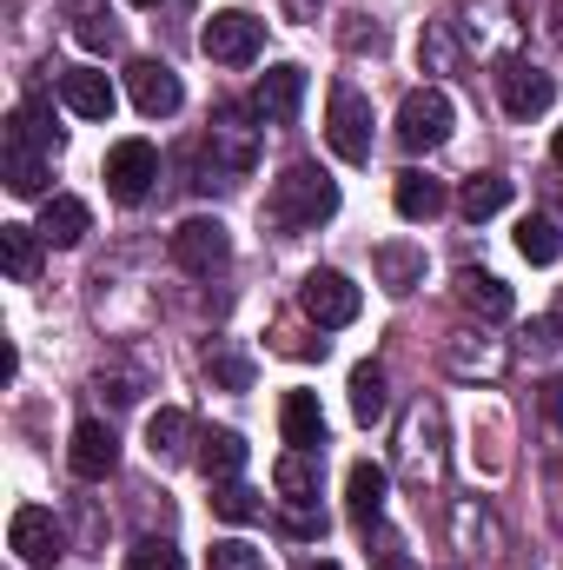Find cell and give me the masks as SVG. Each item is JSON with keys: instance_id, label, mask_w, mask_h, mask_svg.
I'll list each match as a JSON object with an SVG mask.
<instances>
[{"instance_id": "4dcf8cb0", "label": "cell", "mask_w": 563, "mask_h": 570, "mask_svg": "<svg viewBox=\"0 0 563 570\" xmlns=\"http://www.w3.org/2000/svg\"><path fill=\"white\" fill-rule=\"evenodd\" d=\"M418 67H424V73H464V47H457L451 20H424V33H418Z\"/></svg>"}, {"instance_id": "ee69618b", "label": "cell", "mask_w": 563, "mask_h": 570, "mask_svg": "<svg viewBox=\"0 0 563 570\" xmlns=\"http://www.w3.org/2000/svg\"><path fill=\"white\" fill-rule=\"evenodd\" d=\"M544 33H551V47L563 53V0H551V20H544Z\"/></svg>"}, {"instance_id": "30bf717a", "label": "cell", "mask_w": 563, "mask_h": 570, "mask_svg": "<svg viewBox=\"0 0 563 570\" xmlns=\"http://www.w3.org/2000/svg\"><path fill=\"white\" fill-rule=\"evenodd\" d=\"M206 153H213V173H233V179L259 166V127L246 120V107H219V114H213Z\"/></svg>"}, {"instance_id": "d590c367", "label": "cell", "mask_w": 563, "mask_h": 570, "mask_svg": "<svg viewBox=\"0 0 563 570\" xmlns=\"http://www.w3.org/2000/svg\"><path fill=\"white\" fill-rule=\"evenodd\" d=\"M7 127H13V134H27V140H33V146H47L53 159H60V146H67V134L53 127V107H47V100H20Z\"/></svg>"}, {"instance_id": "ab89813d", "label": "cell", "mask_w": 563, "mask_h": 570, "mask_svg": "<svg viewBox=\"0 0 563 570\" xmlns=\"http://www.w3.org/2000/svg\"><path fill=\"white\" fill-rule=\"evenodd\" d=\"M557 345H563V318H557V312L531 318V325H524V338H517V352H557Z\"/></svg>"}, {"instance_id": "f35d334b", "label": "cell", "mask_w": 563, "mask_h": 570, "mask_svg": "<svg viewBox=\"0 0 563 570\" xmlns=\"http://www.w3.org/2000/svg\"><path fill=\"white\" fill-rule=\"evenodd\" d=\"M206 570H266V558H259V551H253L246 538H226V544H213Z\"/></svg>"}, {"instance_id": "836d02e7", "label": "cell", "mask_w": 563, "mask_h": 570, "mask_svg": "<svg viewBox=\"0 0 563 570\" xmlns=\"http://www.w3.org/2000/svg\"><path fill=\"white\" fill-rule=\"evenodd\" d=\"M206 379L226 385V392H246V385H253V358H246L233 338H213V345H206Z\"/></svg>"}, {"instance_id": "1f68e13d", "label": "cell", "mask_w": 563, "mask_h": 570, "mask_svg": "<svg viewBox=\"0 0 563 570\" xmlns=\"http://www.w3.org/2000/svg\"><path fill=\"white\" fill-rule=\"evenodd\" d=\"M457 206H464V219H491V213L511 206V179L504 173H471L464 193H457Z\"/></svg>"}, {"instance_id": "2e32d148", "label": "cell", "mask_w": 563, "mask_h": 570, "mask_svg": "<svg viewBox=\"0 0 563 570\" xmlns=\"http://www.w3.org/2000/svg\"><path fill=\"white\" fill-rule=\"evenodd\" d=\"M47 179H53V153L7 127V193H20V199H47Z\"/></svg>"}, {"instance_id": "3957f363", "label": "cell", "mask_w": 563, "mask_h": 570, "mask_svg": "<svg viewBox=\"0 0 563 570\" xmlns=\"http://www.w3.org/2000/svg\"><path fill=\"white\" fill-rule=\"evenodd\" d=\"M199 47H206V60H219V67H253V60L266 53V20L246 13V7H226V13H213V20L199 27Z\"/></svg>"}, {"instance_id": "4316f807", "label": "cell", "mask_w": 563, "mask_h": 570, "mask_svg": "<svg viewBox=\"0 0 563 570\" xmlns=\"http://www.w3.org/2000/svg\"><path fill=\"white\" fill-rule=\"evenodd\" d=\"M392 206H398V219H437L444 213V186L431 179V173H398V186H392Z\"/></svg>"}, {"instance_id": "ffe728a7", "label": "cell", "mask_w": 563, "mask_h": 570, "mask_svg": "<svg viewBox=\"0 0 563 570\" xmlns=\"http://www.w3.org/2000/svg\"><path fill=\"white\" fill-rule=\"evenodd\" d=\"M298 100H305V67L285 60V67H273V73L259 80V100H253V107H259V120L292 127V120H298Z\"/></svg>"}, {"instance_id": "52a82bcc", "label": "cell", "mask_w": 563, "mask_h": 570, "mask_svg": "<svg viewBox=\"0 0 563 570\" xmlns=\"http://www.w3.org/2000/svg\"><path fill=\"white\" fill-rule=\"evenodd\" d=\"M497 100H504V114H511V120H537V114H551L557 80H551L537 60L511 53V60H497Z\"/></svg>"}, {"instance_id": "83f0119b", "label": "cell", "mask_w": 563, "mask_h": 570, "mask_svg": "<svg viewBox=\"0 0 563 570\" xmlns=\"http://www.w3.org/2000/svg\"><path fill=\"white\" fill-rule=\"evenodd\" d=\"M385 412H392V385H385V365H372V358H365V365L352 372V419H358V425H378Z\"/></svg>"}, {"instance_id": "5b68a950", "label": "cell", "mask_w": 563, "mask_h": 570, "mask_svg": "<svg viewBox=\"0 0 563 570\" xmlns=\"http://www.w3.org/2000/svg\"><path fill=\"white\" fill-rule=\"evenodd\" d=\"M451 94L444 87H412L405 100H398V146L405 153H431V146L451 140Z\"/></svg>"}, {"instance_id": "b9f144b4", "label": "cell", "mask_w": 563, "mask_h": 570, "mask_svg": "<svg viewBox=\"0 0 563 570\" xmlns=\"http://www.w3.org/2000/svg\"><path fill=\"white\" fill-rule=\"evenodd\" d=\"M372 570H418V564L405 558V544H398V538H385V544L372 551Z\"/></svg>"}, {"instance_id": "60d3db41", "label": "cell", "mask_w": 563, "mask_h": 570, "mask_svg": "<svg viewBox=\"0 0 563 570\" xmlns=\"http://www.w3.org/2000/svg\"><path fill=\"white\" fill-rule=\"evenodd\" d=\"M134 570H186V564H179V551L166 538H140L134 544Z\"/></svg>"}, {"instance_id": "9a60e30c", "label": "cell", "mask_w": 563, "mask_h": 570, "mask_svg": "<svg viewBox=\"0 0 563 570\" xmlns=\"http://www.w3.org/2000/svg\"><path fill=\"white\" fill-rule=\"evenodd\" d=\"M127 94H134V107H140L146 120H172L179 114V73L166 67V60H134L127 67Z\"/></svg>"}, {"instance_id": "4fadbf2b", "label": "cell", "mask_w": 563, "mask_h": 570, "mask_svg": "<svg viewBox=\"0 0 563 570\" xmlns=\"http://www.w3.org/2000/svg\"><path fill=\"white\" fill-rule=\"evenodd\" d=\"M517 7L511 0H471L464 7V40L477 47V53H497V60H511L517 53Z\"/></svg>"}, {"instance_id": "7402d4cb", "label": "cell", "mask_w": 563, "mask_h": 570, "mask_svg": "<svg viewBox=\"0 0 563 570\" xmlns=\"http://www.w3.org/2000/svg\"><path fill=\"white\" fill-rule=\"evenodd\" d=\"M345 491H352V518L372 531L378 518H385V498H392V478H385V464H372V458H358L352 471H345Z\"/></svg>"}, {"instance_id": "ac0fdd59", "label": "cell", "mask_w": 563, "mask_h": 570, "mask_svg": "<svg viewBox=\"0 0 563 570\" xmlns=\"http://www.w3.org/2000/svg\"><path fill=\"white\" fill-rule=\"evenodd\" d=\"M87 233H93L87 199H73V193H47V199H40V239H47V246H80Z\"/></svg>"}, {"instance_id": "d4e9b609", "label": "cell", "mask_w": 563, "mask_h": 570, "mask_svg": "<svg viewBox=\"0 0 563 570\" xmlns=\"http://www.w3.org/2000/svg\"><path fill=\"white\" fill-rule=\"evenodd\" d=\"M451 544H457L464 558H491V551H497V524H491V511H484L477 498H464V504L451 511Z\"/></svg>"}, {"instance_id": "603a6c76", "label": "cell", "mask_w": 563, "mask_h": 570, "mask_svg": "<svg viewBox=\"0 0 563 570\" xmlns=\"http://www.w3.org/2000/svg\"><path fill=\"white\" fill-rule=\"evenodd\" d=\"M457 305L464 312H477V325H497V318H511V285L497 279V273H457Z\"/></svg>"}, {"instance_id": "d6986e66", "label": "cell", "mask_w": 563, "mask_h": 570, "mask_svg": "<svg viewBox=\"0 0 563 570\" xmlns=\"http://www.w3.org/2000/svg\"><path fill=\"white\" fill-rule=\"evenodd\" d=\"M273 484H279L285 504H318V484H325V451H285L273 464Z\"/></svg>"}, {"instance_id": "ba28073f", "label": "cell", "mask_w": 563, "mask_h": 570, "mask_svg": "<svg viewBox=\"0 0 563 570\" xmlns=\"http://www.w3.org/2000/svg\"><path fill=\"white\" fill-rule=\"evenodd\" d=\"M7 544H13L20 564H33V570H53L67 558V531H60V518L47 504H20L13 524H7Z\"/></svg>"}, {"instance_id": "c3c4849f", "label": "cell", "mask_w": 563, "mask_h": 570, "mask_svg": "<svg viewBox=\"0 0 563 570\" xmlns=\"http://www.w3.org/2000/svg\"><path fill=\"white\" fill-rule=\"evenodd\" d=\"M127 570H134V564H127Z\"/></svg>"}, {"instance_id": "8d00e7d4", "label": "cell", "mask_w": 563, "mask_h": 570, "mask_svg": "<svg viewBox=\"0 0 563 570\" xmlns=\"http://www.w3.org/2000/svg\"><path fill=\"white\" fill-rule=\"evenodd\" d=\"M213 511H219L226 524H253V518H266V504H259V491H253V484H239V478H226V484H213Z\"/></svg>"}, {"instance_id": "e575fe53", "label": "cell", "mask_w": 563, "mask_h": 570, "mask_svg": "<svg viewBox=\"0 0 563 570\" xmlns=\"http://www.w3.org/2000/svg\"><path fill=\"white\" fill-rule=\"evenodd\" d=\"M93 392L107 399V405H134L146 392V365H127V358H107L100 372H93Z\"/></svg>"}, {"instance_id": "74e56055", "label": "cell", "mask_w": 563, "mask_h": 570, "mask_svg": "<svg viewBox=\"0 0 563 570\" xmlns=\"http://www.w3.org/2000/svg\"><path fill=\"white\" fill-rule=\"evenodd\" d=\"M67 7H73V33H80V40H87L93 53H113L120 27L107 20V7H100V0H67Z\"/></svg>"}, {"instance_id": "f6af8a7d", "label": "cell", "mask_w": 563, "mask_h": 570, "mask_svg": "<svg viewBox=\"0 0 563 570\" xmlns=\"http://www.w3.org/2000/svg\"><path fill=\"white\" fill-rule=\"evenodd\" d=\"M551 159H557V166H563V127H557V140H551Z\"/></svg>"}, {"instance_id": "9c48e42d", "label": "cell", "mask_w": 563, "mask_h": 570, "mask_svg": "<svg viewBox=\"0 0 563 570\" xmlns=\"http://www.w3.org/2000/svg\"><path fill=\"white\" fill-rule=\"evenodd\" d=\"M298 305H305V318L318 325V332H338V325H352L358 318V285L345 279V273H332V266H318V273H305L298 285Z\"/></svg>"}, {"instance_id": "6da1fadb", "label": "cell", "mask_w": 563, "mask_h": 570, "mask_svg": "<svg viewBox=\"0 0 563 570\" xmlns=\"http://www.w3.org/2000/svg\"><path fill=\"white\" fill-rule=\"evenodd\" d=\"M266 213H273L279 233H312V226H325V219L338 213V179H332L325 166L298 159V166H285L279 179H273Z\"/></svg>"}, {"instance_id": "7dc6e473", "label": "cell", "mask_w": 563, "mask_h": 570, "mask_svg": "<svg viewBox=\"0 0 563 570\" xmlns=\"http://www.w3.org/2000/svg\"><path fill=\"white\" fill-rule=\"evenodd\" d=\"M312 570H338V564H312Z\"/></svg>"}, {"instance_id": "cb8c5ba5", "label": "cell", "mask_w": 563, "mask_h": 570, "mask_svg": "<svg viewBox=\"0 0 563 570\" xmlns=\"http://www.w3.org/2000/svg\"><path fill=\"white\" fill-rule=\"evenodd\" d=\"M279 431H285V444H298V451H325V412H318V399L312 392H285Z\"/></svg>"}, {"instance_id": "484cf974", "label": "cell", "mask_w": 563, "mask_h": 570, "mask_svg": "<svg viewBox=\"0 0 563 570\" xmlns=\"http://www.w3.org/2000/svg\"><path fill=\"white\" fill-rule=\"evenodd\" d=\"M186 444H192V419H186L179 405H159V412L146 419V451H152L159 464H179Z\"/></svg>"}, {"instance_id": "8fae6325", "label": "cell", "mask_w": 563, "mask_h": 570, "mask_svg": "<svg viewBox=\"0 0 563 570\" xmlns=\"http://www.w3.org/2000/svg\"><path fill=\"white\" fill-rule=\"evenodd\" d=\"M226 259H233V233H226L219 219H179V233H172V266H179V273L206 279V273H219Z\"/></svg>"}, {"instance_id": "d6a6232c", "label": "cell", "mask_w": 563, "mask_h": 570, "mask_svg": "<svg viewBox=\"0 0 563 570\" xmlns=\"http://www.w3.org/2000/svg\"><path fill=\"white\" fill-rule=\"evenodd\" d=\"M517 253H524L531 266H557V259H563V233H557V219H544V213L517 219Z\"/></svg>"}, {"instance_id": "f1b7e54d", "label": "cell", "mask_w": 563, "mask_h": 570, "mask_svg": "<svg viewBox=\"0 0 563 570\" xmlns=\"http://www.w3.org/2000/svg\"><path fill=\"white\" fill-rule=\"evenodd\" d=\"M199 471H206L213 484L239 478V471H246V438H239V431H206V438H199Z\"/></svg>"}, {"instance_id": "f546056e", "label": "cell", "mask_w": 563, "mask_h": 570, "mask_svg": "<svg viewBox=\"0 0 563 570\" xmlns=\"http://www.w3.org/2000/svg\"><path fill=\"white\" fill-rule=\"evenodd\" d=\"M0 259H7V279H33L40 273V226H20V219H7L0 226Z\"/></svg>"}, {"instance_id": "8992f818", "label": "cell", "mask_w": 563, "mask_h": 570, "mask_svg": "<svg viewBox=\"0 0 563 570\" xmlns=\"http://www.w3.org/2000/svg\"><path fill=\"white\" fill-rule=\"evenodd\" d=\"M325 140L345 166H365L372 159V100L358 87H332V107H325Z\"/></svg>"}, {"instance_id": "7a4b0ae2", "label": "cell", "mask_w": 563, "mask_h": 570, "mask_svg": "<svg viewBox=\"0 0 563 570\" xmlns=\"http://www.w3.org/2000/svg\"><path fill=\"white\" fill-rule=\"evenodd\" d=\"M444 464H451V425H444V405L437 399H418L398 425V471L412 491H437L444 484Z\"/></svg>"}, {"instance_id": "7bdbcfd3", "label": "cell", "mask_w": 563, "mask_h": 570, "mask_svg": "<svg viewBox=\"0 0 563 570\" xmlns=\"http://www.w3.org/2000/svg\"><path fill=\"white\" fill-rule=\"evenodd\" d=\"M544 412H551V419L563 425V372L551 379V385H544Z\"/></svg>"}, {"instance_id": "44dd1931", "label": "cell", "mask_w": 563, "mask_h": 570, "mask_svg": "<svg viewBox=\"0 0 563 570\" xmlns=\"http://www.w3.org/2000/svg\"><path fill=\"white\" fill-rule=\"evenodd\" d=\"M372 273H378V285H385L392 298H412L424 285V246H405V239L378 246V253H372Z\"/></svg>"}, {"instance_id": "bcb514c9", "label": "cell", "mask_w": 563, "mask_h": 570, "mask_svg": "<svg viewBox=\"0 0 563 570\" xmlns=\"http://www.w3.org/2000/svg\"><path fill=\"white\" fill-rule=\"evenodd\" d=\"M127 7H159V0H127Z\"/></svg>"}, {"instance_id": "5bb4252c", "label": "cell", "mask_w": 563, "mask_h": 570, "mask_svg": "<svg viewBox=\"0 0 563 570\" xmlns=\"http://www.w3.org/2000/svg\"><path fill=\"white\" fill-rule=\"evenodd\" d=\"M67 464H73V478H87V484L113 478V464H120L113 425H107V419H80V425H73V444H67Z\"/></svg>"}, {"instance_id": "277c9868", "label": "cell", "mask_w": 563, "mask_h": 570, "mask_svg": "<svg viewBox=\"0 0 563 570\" xmlns=\"http://www.w3.org/2000/svg\"><path fill=\"white\" fill-rule=\"evenodd\" d=\"M444 372H451L457 385H497V379L511 372V345H504V338H491L484 325H477V332L464 325V332H451V338H444Z\"/></svg>"}, {"instance_id": "e0dca14e", "label": "cell", "mask_w": 563, "mask_h": 570, "mask_svg": "<svg viewBox=\"0 0 563 570\" xmlns=\"http://www.w3.org/2000/svg\"><path fill=\"white\" fill-rule=\"evenodd\" d=\"M60 100H67V114H80V120H113V107H120V94H113V80H107L100 67H67V73H60Z\"/></svg>"}, {"instance_id": "7c38bea8", "label": "cell", "mask_w": 563, "mask_h": 570, "mask_svg": "<svg viewBox=\"0 0 563 570\" xmlns=\"http://www.w3.org/2000/svg\"><path fill=\"white\" fill-rule=\"evenodd\" d=\"M100 173H107V193L120 206H140L146 193H152V179H159V153H152V140H120L107 153Z\"/></svg>"}]
</instances>
